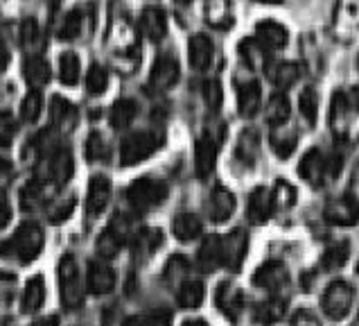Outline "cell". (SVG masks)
Returning <instances> with one entry per match:
<instances>
[{
	"label": "cell",
	"mask_w": 359,
	"mask_h": 326,
	"mask_svg": "<svg viewBox=\"0 0 359 326\" xmlns=\"http://www.w3.org/2000/svg\"><path fill=\"white\" fill-rule=\"evenodd\" d=\"M43 242H46L43 229L36 222H23L14 231V236L0 247V254H5L9 259H16L20 263H29L41 254Z\"/></svg>",
	"instance_id": "1"
},
{
	"label": "cell",
	"mask_w": 359,
	"mask_h": 326,
	"mask_svg": "<svg viewBox=\"0 0 359 326\" xmlns=\"http://www.w3.org/2000/svg\"><path fill=\"white\" fill-rule=\"evenodd\" d=\"M59 290H61V304H64L66 308L75 311L84 304L86 283L81 279V272L70 254L61 256V263H59Z\"/></svg>",
	"instance_id": "2"
},
{
	"label": "cell",
	"mask_w": 359,
	"mask_h": 326,
	"mask_svg": "<svg viewBox=\"0 0 359 326\" xmlns=\"http://www.w3.org/2000/svg\"><path fill=\"white\" fill-rule=\"evenodd\" d=\"M127 200L136 211H151L168 200V186H165V181H161V179L140 177L129 183Z\"/></svg>",
	"instance_id": "3"
},
{
	"label": "cell",
	"mask_w": 359,
	"mask_h": 326,
	"mask_svg": "<svg viewBox=\"0 0 359 326\" xmlns=\"http://www.w3.org/2000/svg\"><path fill=\"white\" fill-rule=\"evenodd\" d=\"M161 145H163V138L156 131H136V134H131L122 141L120 163L122 166H136V163L149 159Z\"/></svg>",
	"instance_id": "4"
},
{
	"label": "cell",
	"mask_w": 359,
	"mask_h": 326,
	"mask_svg": "<svg viewBox=\"0 0 359 326\" xmlns=\"http://www.w3.org/2000/svg\"><path fill=\"white\" fill-rule=\"evenodd\" d=\"M353 304H355V290L348 281H332L323 290L321 308L325 313V318H330L334 322L344 320L346 315L351 313Z\"/></svg>",
	"instance_id": "5"
},
{
	"label": "cell",
	"mask_w": 359,
	"mask_h": 326,
	"mask_svg": "<svg viewBox=\"0 0 359 326\" xmlns=\"http://www.w3.org/2000/svg\"><path fill=\"white\" fill-rule=\"evenodd\" d=\"M246 252H249V236L244 229H233L229 236L222 238V265L229 272H240Z\"/></svg>",
	"instance_id": "6"
},
{
	"label": "cell",
	"mask_w": 359,
	"mask_h": 326,
	"mask_svg": "<svg viewBox=\"0 0 359 326\" xmlns=\"http://www.w3.org/2000/svg\"><path fill=\"white\" fill-rule=\"evenodd\" d=\"M323 218L325 222L334 224V227H353V224L359 222V204L351 195L334 197L325 204Z\"/></svg>",
	"instance_id": "7"
},
{
	"label": "cell",
	"mask_w": 359,
	"mask_h": 326,
	"mask_svg": "<svg viewBox=\"0 0 359 326\" xmlns=\"http://www.w3.org/2000/svg\"><path fill=\"white\" fill-rule=\"evenodd\" d=\"M290 281V270L280 261H266L253 274V285L266 292H278Z\"/></svg>",
	"instance_id": "8"
},
{
	"label": "cell",
	"mask_w": 359,
	"mask_h": 326,
	"mask_svg": "<svg viewBox=\"0 0 359 326\" xmlns=\"http://www.w3.org/2000/svg\"><path fill=\"white\" fill-rule=\"evenodd\" d=\"M181 77V68L179 61L172 55H161L151 66L149 73V86L156 91V93H163V91H170Z\"/></svg>",
	"instance_id": "9"
},
{
	"label": "cell",
	"mask_w": 359,
	"mask_h": 326,
	"mask_svg": "<svg viewBox=\"0 0 359 326\" xmlns=\"http://www.w3.org/2000/svg\"><path fill=\"white\" fill-rule=\"evenodd\" d=\"M217 150L219 141L212 134H206L197 141V145H194V172H197L199 179H208L212 175L215 166H217Z\"/></svg>",
	"instance_id": "10"
},
{
	"label": "cell",
	"mask_w": 359,
	"mask_h": 326,
	"mask_svg": "<svg viewBox=\"0 0 359 326\" xmlns=\"http://www.w3.org/2000/svg\"><path fill=\"white\" fill-rule=\"evenodd\" d=\"M327 172H330V163H327L321 150L314 148L310 152H305V157L299 163V175L310 183V186L314 188L323 186L327 179Z\"/></svg>",
	"instance_id": "11"
},
{
	"label": "cell",
	"mask_w": 359,
	"mask_h": 326,
	"mask_svg": "<svg viewBox=\"0 0 359 326\" xmlns=\"http://www.w3.org/2000/svg\"><path fill=\"white\" fill-rule=\"evenodd\" d=\"M116 285V272L111 270V265H107L104 261H93L88 265V272H86V288L90 294H107L114 290Z\"/></svg>",
	"instance_id": "12"
},
{
	"label": "cell",
	"mask_w": 359,
	"mask_h": 326,
	"mask_svg": "<svg viewBox=\"0 0 359 326\" xmlns=\"http://www.w3.org/2000/svg\"><path fill=\"white\" fill-rule=\"evenodd\" d=\"M287 39H290V34H287V30L283 23H278V20H260L258 25H255V41L269 53V50H280L287 46Z\"/></svg>",
	"instance_id": "13"
},
{
	"label": "cell",
	"mask_w": 359,
	"mask_h": 326,
	"mask_svg": "<svg viewBox=\"0 0 359 326\" xmlns=\"http://www.w3.org/2000/svg\"><path fill=\"white\" fill-rule=\"evenodd\" d=\"M111 200V181L104 175H95L88 183V195H86V213L90 218H97L104 213L107 204Z\"/></svg>",
	"instance_id": "14"
},
{
	"label": "cell",
	"mask_w": 359,
	"mask_h": 326,
	"mask_svg": "<svg viewBox=\"0 0 359 326\" xmlns=\"http://www.w3.org/2000/svg\"><path fill=\"white\" fill-rule=\"evenodd\" d=\"M235 211V195L226 186H215L208 197V218L212 222H226Z\"/></svg>",
	"instance_id": "15"
},
{
	"label": "cell",
	"mask_w": 359,
	"mask_h": 326,
	"mask_svg": "<svg viewBox=\"0 0 359 326\" xmlns=\"http://www.w3.org/2000/svg\"><path fill=\"white\" fill-rule=\"evenodd\" d=\"M246 216L253 224H264L273 216V200H271V190L266 186L253 188L249 195V209H246Z\"/></svg>",
	"instance_id": "16"
},
{
	"label": "cell",
	"mask_w": 359,
	"mask_h": 326,
	"mask_svg": "<svg viewBox=\"0 0 359 326\" xmlns=\"http://www.w3.org/2000/svg\"><path fill=\"white\" fill-rule=\"evenodd\" d=\"M215 301H217L219 311L226 315L229 320H238L240 313L244 311V294L238 285L233 283H222L217 288V294H215Z\"/></svg>",
	"instance_id": "17"
},
{
	"label": "cell",
	"mask_w": 359,
	"mask_h": 326,
	"mask_svg": "<svg viewBox=\"0 0 359 326\" xmlns=\"http://www.w3.org/2000/svg\"><path fill=\"white\" fill-rule=\"evenodd\" d=\"M23 77L29 84L32 91H41L43 89L53 73H50V64L46 61L43 55H27L23 61Z\"/></svg>",
	"instance_id": "18"
},
{
	"label": "cell",
	"mask_w": 359,
	"mask_h": 326,
	"mask_svg": "<svg viewBox=\"0 0 359 326\" xmlns=\"http://www.w3.org/2000/svg\"><path fill=\"white\" fill-rule=\"evenodd\" d=\"M140 30L149 41L158 44L168 34V16L161 7H147L140 16Z\"/></svg>",
	"instance_id": "19"
},
{
	"label": "cell",
	"mask_w": 359,
	"mask_h": 326,
	"mask_svg": "<svg viewBox=\"0 0 359 326\" xmlns=\"http://www.w3.org/2000/svg\"><path fill=\"white\" fill-rule=\"evenodd\" d=\"M73 170H75V161H73V155H70L68 148H57L53 155H50L48 175L55 183H66L70 177H73Z\"/></svg>",
	"instance_id": "20"
},
{
	"label": "cell",
	"mask_w": 359,
	"mask_h": 326,
	"mask_svg": "<svg viewBox=\"0 0 359 326\" xmlns=\"http://www.w3.org/2000/svg\"><path fill=\"white\" fill-rule=\"evenodd\" d=\"M212 55H215V48L208 34H194L190 39L188 57L194 70H206L212 64Z\"/></svg>",
	"instance_id": "21"
},
{
	"label": "cell",
	"mask_w": 359,
	"mask_h": 326,
	"mask_svg": "<svg viewBox=\"0 0 359 326\" xmlns=\"http://www.w3.org/2000/svg\"><path fill=\"white\" fill-rule=\"evenodd\" d=\"M50 120L59 131H70L77 125V109L66 98L55 96L50 102Z\"/></svg>",
	"instance_id": "22"
},
{
	"label": "cell",
	"mask_w": 359,
	"mask_h": 326,
	"mask_svg": "<svg viewBox=\"0 0 359 326\" xmlns=\"http://www.w3.org/2000/svg\"><path fill=\"white\" fill-rule=\"evenodd\" d=\"M262 105V89L258 82H244L238 89V109L244 118H251L258 114V109Z\"/></svg>",
	"instance_id": "23"
},
{
	"label": "cell",
	"mask_w": 359,
	"mask_h": 326,
	"mask_svg": "<svg viewBox=\"0 0 359 326\" xmlns=\"http://www.w3.org/2000/svg\"><path fill=\"white\" fill-rule=\"evenodd\" d=\"M197 265L201 272H215L222 268V238L208 236L197 252Z\"/></svg>",
	"instance_id": "24"
},
{
	"label": "cell",
	"mask_w": 359,
	"mask_h": 326,
	"mask_svg": "<svg viewBox=\"0 0 359 326\" xmlns=\"http://www.w3.org/2000/svg\"><path fill=\"white\" fill-rule=\"evenodd\" d=\"M172 231L181 242H192L201 236L203 224L197 216H194V213H179V216L174 218Z\"/></svg>",
	"instance_id": "25"
},
{
	"label": "cell",
	"mask_w": 359,
	"mask_h": 326,
	"mask_svg": "<svg viewBox=\"0 0 359 326\" xmlns=\"http://www.w3.org/2000/svg\"><path fill=\"white\" fill-rule=\"evenodd\" d=\"M20 46L27 50V55H41V50H43L46 34L34 18H27L20 25Z\"/></svg>",
	"instance_id": "26"
},
{
	"label": "cell",
	"mask_w": 359,
	"mask_h": 326,
	"mask_svg": "<svg viewBox=\"0 0 359 326\" xmlns=\"http://www.w3.org/2000/svg\"><path fill=\"white\" fill-rule=\"evenodd\" d=\"M285 313H287V301L280 297H269L255 308V322L262 326H273L285 318Z\"/></svg>",
	"instance_id": "27"
},
{
	"label": "cell",
	"mask_w": 359,
	"mask_h": 326,
	"mask_svg": "<svg viewBox=\"0 0 359 326\" xmlns=\"http://www.w3.org/2000/svg\"><path fill=\"white\" fill-rule=\"evenodd\" d=\"M348 116H351V102H348V96L337 91L332 96V105H330V127L337 136H341L346 127H348Z\"/></svg>",
	"instance_id": "28"
},
{
	"label": "cell",
	"mask_w": 359,
	"mask_h": 326,
	"mask_svg": "<svg viewBox=\"0 0 359 326\" xmlns=\"http://www.w3.org/2000/svg\"><path fill=\"white\" fill-rule=\"evenodd\" d=\"M46 301V283L41 277H32L27 281L23 297H20V308L23 313H36Z\"/></svg>",
	"instance_id": "29"
},
{
	"label": "cell",
	"mask_w": 359,
	"mask_h": 326,
	"mask_svg": "<svg viewBox=\"0 0 359 326\" xmlns=\"http://www.w3.org/2000/svg\"><path fill=\"white\" fill-rule=\"evenodd\" d=\"M138 114V105L129 98H120L109 111V120L114 129H127Z\"/></svg>",
	"instance_id": "30"
},
{
	"label": "cell",
	"mask_w": 359,
	"mask_h": 326,
	"mask_svg": "<svg viewBox=\"0 0 359 326\" xmlns=\"http://www.w3.org/2000/svg\"><path fill=\"white\" fill-rule=\"evenodd\" d=\"M348 259H351V242H334L330 244L325 252H323V256H321V270L323 272H337V270H341L344 265L348 263Z\"/></svg>",
	"instance_id": "31"
},
{
	"label": "cell",
	"mask_w": 359,
	"mask_h": 326,
	"mask_svg": "<svg viewBox=\"0 0 359 326\" xmlns=\"http://www.w3.org/2000/svg\"><path fill=\"white\" fill-rule=\"evenodd\" d=\"M292 114V107H290V100H287L285 93H273L266 102V122L271 127H283L287 120H290Z\"/></svg>",
	"instance_id": "32"
},
{
	"label": "cell",
	"mask_w": 359,
	"mask_h": 326,
	"mask_svg": "<svg viewBox=\"0 0 359 326\" xmlns=\"http://www.w3.org/2000/svg\"><path fill=\"white\" fill-rule=\"evenodd\" d=\"M177 301L183 308H199L203 301V283L197 279H186L177 288Z\"/></svg>",
	"instance_id": "33"
},
{
	"label": "cell",
	"mask_w": 359,
	"mask_h": 326,
	"mask_svg": "<svg viewBox=\"0 0 359 326\" xmlns=\"http://www.w3.org/2000/svg\"><path fill=\"white\" fill-rule=\"evenodd\" d=\"M266 75L271 77V82L278 89H290L296 84V79L301 77V70L294 61H278V64H273L266 70Z\"/></svg>",
	"instance_id": "34"
},
{
	"label": "cell",
	"mask_w": 359,
	"mask_h": 326,
	"mask_svg": "<svg viewBox=\"0 0 359 326\" xmlns=\"http://www.w3.org/2000/svg\"><path fill=\"white\" fill-rule=\"evenodd\" d=\"M122 242H125V233L116 227H109L102 231L97 238V254L102 259H114L122 249Z\"/></svg>",
	"instance_id": "35"
},
{
	"label": "cell",
	"mask_w": 359,
	"mask_h": 326,
	"mask_svg": "<svg viewBox=\"0 0 359 326\" xmlns=\"http://www.w3.org/2000/svg\"><path fill=\"white\" fill-rule=\"evenodd\" d=\"M296 145H299V134L294 129H276L271 134V148L280 159L292 157Z\"/></svg>",
	"instance_id": "36"
},
{
	"label": "cell",
	"mask_w": 359,
	"mask_h": 326,
	"mask_svg": "<svg viewBox=\"0 0 359 326\" xmlns=\"http://www.w3.org/2000/svg\"><path fill=\"white\" fill-rule=\"evenodd\" d=\"M59 79L66 86H75L79 82V57L70 50L59 57Z\"/></svg>",
	"instance_id": "37"
},
{
	"label": "cell",
	"mask_w": 359,
	"mask_h": 326,
	"mask_svg": "<svg viewBox=\"0 0 359 326\" xmlns=\"http://www.w3.org/2000/svg\"><path fill=\"white\" fill-rule=\"evenodd\" d=\"M240 55L249 68H262L266 64V50L255 39H244L240 44Z\"/></svg>",
	"instance_id": "38"
},
{
	"label": "cell",
	"mask_w": 359,
	"mask_h": 326,
	"mask_svg": "<svg viewBox=\"0 0 359 326\" xmlns=\"http://www.w3.org/2000/svg\"><path fill=\"white\" fill-rule=\"evenodd\" d=\"M296 188L290 181H276V186L271 190V200H273V211H287L296 204Z\"/></svg>",
	"instance_id": "39"
},
{
	"label": "cell",
	"mask_w": 359,
	"mask_h": 326,
	"mask_svg": "<svg viewBox=\"0 0 359 326\" xmlns=\"http://www.w3.org/2000/svg\"><path fill=\"white\" fill-rule=\"evenodd\" d=\"M299 109L303 118L307 120V125L314 127L316 120H319V96H316L314 89H305L301 98H299Z\"/></svg>",
	"instance_id": "40"
},
{
	"label": "cell",
	"mask_w": 359,
	"mask_h": 326,
	"mask_svg": "<svg viewBox=\"0 0 359 326\" xmlns=\"http://www.w3.org/2000/svg\"><path fill=\"white\" fill-rule=\"evenodd\" d=\"M81 27H84V14L79 12V9H73V12H68L64 16L59 25V39L64 41H73L81 34Z\"/></svg>",
	"instance_id": "41"
},
{
	"label": "cell",
	"mask_w": 359,
	"mask_h": 326,
	"mask_svg": "<svg viewBox=\"0 0 359 326\" xmlns=\"http://www.w3.org/2000/svg\"><path fill=\"white\" fill-rule=\"evenodd\" d=\"M109 86V73L104 66L93 64L88 68V75H86V91L90 96H102Z\"/></svg>",
	"instance_id": "42"
},
{
	"label": "cell",
	"mask_w": 359,
	"mask_h": 326,
	"mask_svg": "<svg viewBox=\"0 0 359 326\" xmlns=\"http://www.w3.org/2000/svg\"><path fill=\"white\" fill-rule=\"evenodd\" d=\"M41 109H43V100H41L39 91H29V93L20 102V118L25 122H36L41 116Z\"/></svg>",
	"instance_id": "43"
},
{
	"label": "cell",
	"mask_w": 359,
	"mask_h": 326,
	"mask_svg": "<svg viewBox=\"0 0 359 326\" xmlns=\"http://www.w3.org/2000/svg\"><path fill=\"white\" fill-rule=\"evenodd\" d=\"M208 20L212 25L224 27L231 23V7L229 0H210L208 5Z\"/></svg>",
	"instance_id": "44"
},
{
	"label": "cell",
	"mask_w": 359,
	"mask_h": 326,
	"mask_svg": "<svg viewBox=\"0 0 359 326\" xmlns=\"http://www.w3.org/2000/svg\"><path fill=\"white\" fill-rule=\"evenodd\" d=\"M203 100H206V107L212 111V114H217V111L222 109L224 91H222V84L217 79H208L206 84H203Z\"/></svg>",
	"instance_id": "45"
},
{
	"label": "cell",
	"mask_w": 359,
	"mask_h": 326,
	"mask_svg": "<svg viewBox=\"0 0 359 326\" xmlns=\"http://www.w3.org/2000/svg\"><path fill=\"white\" fill-rule=\"evenodd\" d=\"M86 157H88V161H104L109 157L107 141L102 134H97V131H93L86 141Z\"/></svg>",
	"instance_id": "46"
},
{
	"label": "cell",
	"mask_w": 359,
	"mask_h": 326,
	"mask_svg": "<svg viewBox=\"0 0 359 326\" xmlns=\"http://www.w3.org/2000/svg\"><path fill=\"white\" fill-rule=\"evenodd\" d=\"M255 152H258V136H255V131L246 129L244 134H242V138H240L238 155H240V159H244L246 163H253Z\"/></svg>",
	"instance_id": "47"
},
{
	"label": "cell",
	"mask_w": 359,
	"mask_h": 326,
	"mask_svg": "<svg viewBox=\"0 0 359 326\" xmlns=\"http://www.w3.org/2000/svg\"><path fill=\"white\" fill-rule=\"evenodd\" d=\"M16 136V120L9 111H0V148H9Z\"/></svg>",
	"instance_id": "48"
},
{
	"label": "cell",
	"mask_w": 359,
	"mask_h": 326,
	"mask_svg": "<svg viewBox=\"0 0 359 326\" xmlns=\"http://www.w3.org/2000/svg\"><path fill=\"white\" fill-rule=\"evenodd\" d=\"M73 211H75V197H70L66 202H59L57 207L48 213V220L53 224H61V222H66L70 216H73Z\"/></svg>",
	"instance_id": "49"
},
{
	"label": "cell",
	"mask_w": 359,
	"mask_h": 326,
	"mask_svg": "<svg viewBox=\"0 0 359 326\" xmlns=\"http://www.w3.org/2000/svg\"><path fill=\"white\" fill-rule=\"evenodd\" d=\"M16 294V277L9 272H0V304H9Z\"/></svg>",
	"instance_id": "50"
},
{
	"label": "cell",
	"mask_w": 359,
	"mask_h": 326,
	"mask_svg": "<svg viewBox=\"0 0 359 326\" xmlns=\"http://www.w3.org/2000/svg\"><path fill=\"white\" fill-rule=\"evenodd\" d=\"M161 244V231H151V229H147V231H142V233H138L136 236V247L138 249H145V254H149V252H154Z\"/></svg>",
	"instance_id": "51"
},
{
	"label": "cell",
	"mask_w": 359,
	"mask_h": 326,
	"mask_svg": "<svg viewBox=\"0 0 359 326\" xmlns=\"http://www.w3.org/2000/svg\"><path fill=\"white\" fill-rule=\"evenodd\" d=\"M290 326H321V320H319V315H314L312 311L301 308L292 315Z\"/></svg>",
	"instance_id": "52"
},
{
	"label": "cell",
	"mask_w": 359,
	"mask_h": 326,
	"mask_svg": "<svg viewBox=\"0 0 359 326\" xmlns=\"http://www.w3.org/2000/svg\"><path fill=\"white\" fill-rule=\"evenodd\" d=\"M9 220H12V207H9L7 193H5V190H0V229L7 227Z\"/></svg>",
	"instance_id": "53"
},
{
	"label": "cell",
	"mask_w": 359,
	"mask_h": 326,
	"mask_svg": "<svg viewBox=\"0 0 359 326\" xmlns=\"http://www.w3.org/2000/svg\"><path fill=\"white\" fill-rule=\"evenodd\" d=\"M122 326H154V315H131Z\"/></svg>",
	"instance_id": "54"
},
{
	"label": "cell",
	"mask_w": 359,
	"mask_h": 326,
	"mask_svg": "<svg viewBox=\"0 0 359 326\" xmlns=\"http://www.w3.org/2000/svg\"><path fill=\"white\" fill-rule=\"evenodd\" d=\"M7 64H9V50L3 41H0V73H5Z\"/></svg>",
	"instance_id": "55"
},
{
	"label": "cell",
	"mask_w": 359,
	"mask_h": 326,
	"mask_svg": "<svg viewBox=\"0 0 359 326\" xmlns=\"http://www.w3.org/2000/svg\"><path fill=\"white\" fill-rule=\"evenodd\" d=\"M32 326H59V318L57 315H46V318L36 320Z\"/></svg>",
	"instance_id": "56"
},
{
	"label": "cell",
	"mask_w": 359,
	"mask_h": 326,
	"mask_svg": "<svg viewBox=\"0 0 359 326\" xmlns=\"http://www.w3.org/2000/svg\"><path fill=\"white\" fill-rule=\"evenodd\" d=\"M348 102H351V107H353V109L359 111V86L353 89V93H351V98H348Z\"/></svg>",
	"instance_id": "57"
},
{
	"label": "cell",
	"mask_w": 359,
	"mask_h": 326,
	"mask_svg": "<svg viewBox=\"0 0 359 326\" xmlns=\"http://www.w3.org/2000/svg\"><path fill=\"white\" fill-rule=\"evenodd\" d=\"M12 172V163H9L7 159H0V177H5Z\"/></svg>",
	"instance_id": "58"
},
{
	"label": "cell",
	"mask_w": 359,
	"mask_h": 326,
	"mask_svg": "<svg viewBox=\"0 0 359 326\" xmlns=\"http://www.w3.org/2000/svg\"><path fill=\"white\" fill-rule=\"evenodd\" d=\"M183 326H208L203 320H188V322H183Z\"/></svg>",
	"instance_id": "59"
},
{
	"label": "cell",
	"mask_w": 359,
	"mask_h": 326,
	"mask_svg": "<svg viewBox=\"0 0 359 326\" xmlns=\"http://www.w3.org/2000/svg\"><path fill=\"white\" fill-rule=\"evenodd\" d=\"M46 3H48L50 7H53V9H57V7H59L61 3H64V0H46Z\"/></svg>",
	"instance_id": "60"
},
{
	"label": "cell",
	"mask_w": 359,
	"mask_h": 326,
	"mask_svg": "<svg viewBox=\"0 0 359 326\" xmlns=\"http://www.w3.org/2000/svg\"><path fill=\"white\" fill-rule=\"evenodd\" d=\"M177 3H179V5H190L192 0H177Z\"/></svg>",
	"instance_id": "61"
},
{
	"label": "cell",
	"mask_w": 359,
	"mask_h": 326,
	"mask_svg": "<svg viewBox=\"0 0 359 326\" xmlns=\"http://www.w3.org/2000/svg\"><path fill=\"white\" fill-rule=\"evenodd\" d=\"M260 3H278V0H260Z\"/></svg>",
	"instance_id": "62"
},
{
	"label": "cell",
	"mask_w": 359,
	"mask_h": 326,
	"mask_svg": "<svg viewBox=\"0 0 359 326\" xmlns=\"http://www.w3.org/2000/svg\"><path fill=\"white\" fill-rule=\"evenodd\" d=\"M355 326H359V324H355Z\"/></svg>",
	"instance_id": "63"
}]
</instances>
